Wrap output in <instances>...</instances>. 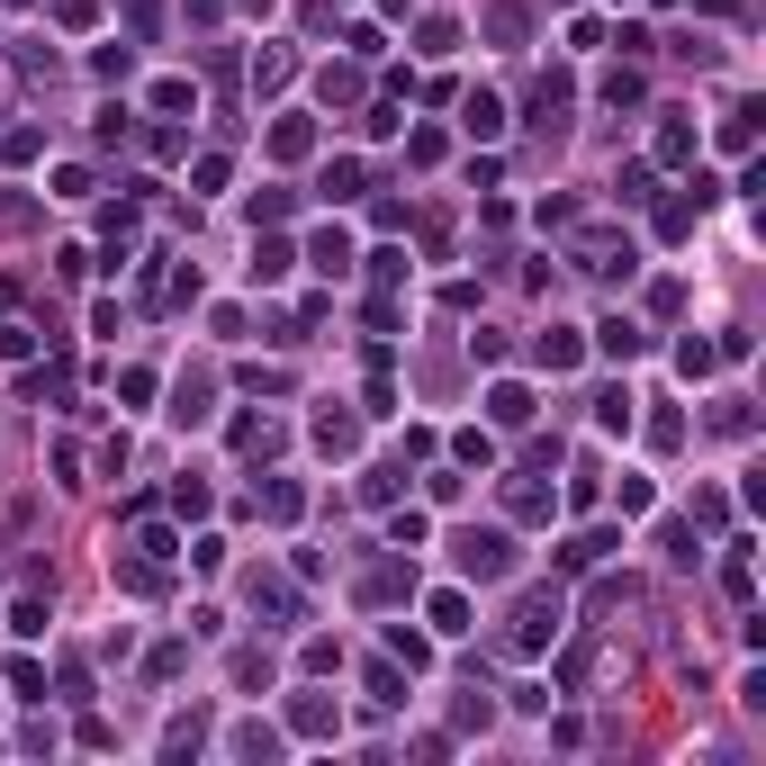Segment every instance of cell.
Here are the masks:
<instances>
[{"instance_id":"cell-33","label":"cell","mask_w":766,"mask_h":766,"mask_svg":"<svg viewBox=\"0 0 766 766\" xmlns=\"http://www.w3.org/2000/svg\"><path fill=\"white\" fill-rule=\"evenodd\" d=\"M198 739H207L198 722H172V731H163V757H198Z\"/></svg>"},{"instance_id":"cell-10","label":"cell","mask_w":766,"mask_h":766,"mask_svg":"<svg viewBox=\"0 0 766 766\" xmlns=\"http://www.w3.org/2000/svg\"><path fill=\"white\" fill-rule=\"evenodd\" d=\"M307 145H316L307 118H280V126H270V154H280V163H307Z\"/></svg>"},{"instance_id":"cell-35","label":"cell","mask_w":766,"mask_h":766,"mask_svg":"<svg viewBox=\"0 0 766 766\" xmlns=\"http://www.w3.org/2000/svg\"><path fill=\"white\" fill-rule=\"evenodd\" d=\"M91 73H100V82H126V73H135V54H126V45H100Z\"/></svg>"},{"instance_id":"cell-18","label":"cell","mask_w":766,"mask_h":766,"mask_svg":"<svg viewBox=\"0 0 766 766\" xmlns=\"http://www.w3.org/2000/svg\"><path fill=\"white\" fill-rule=\"evenodd\" d=\"M433 632H451V641L469 632V595H460V586H442V595H433Z\"/></svg>"},{"instance_id":"cell-7","label":"cell","mask_w":766,"mask_h":766,"mask_svg":"<svg viewBox=\"0 0 766 766\" xmlns=\"http://www.w3.org/2000/svg\"><path fill=\"white\" fill-rule=\"evenodd\" d=\"M487 415H497V425H532V388L497 379V388H487Z\"/></svg>"},{"instance_id":"cell-32","label":"cell","mask_w":766,"mask_h":766,"mask_svg":"<svg viewBox=\"0 0 766 766\" xmlns=\"http://www.w3.org/2000/svg\"><path fill=\"white\" fill-rule=\"evenodd\" d=\"M280 82H289V54H280V45H270V54L253 63V91H280Z\"/></svg>"},{"instance_id":"cell-1","label":"cell","mask_w":766,"mask_h":766,"mask_svg":"<svg viewBox=\"0 0 766 766\" xmlns=\"http://www.w3.org/2000/svg\"><path fill=\"white\" fill-rule=\"evenodd\" d=\"M460 578L469 586H497V578H514V532H460Z\"/></svg>"},{"instance_id":"cell-40","label":"cell","mask_w":766,"mask_h":766,"mask_svg":"<svg viewBox=\"0 0 766 766\" xmlns=\"http://www.w3.org/2000/svg\"><path fill=\"white\" fill-rule=\"evenodd\" d=\"M54 19H63V28H91V19H100V0H54Z\"/></svg>"},{"instance_id":"cell-39","label":"cell","mask_w":766,"mask_h":766,"mask_svg":"<svg viewBox=\"0 0 766 766\" xmlns=\"http://www.w3.org/2000/svg\"><path fill=\"white\" fill-rule=\"evenodd\" d=\"M235 685H270V650H244L235 658Z\"/></svg>"},{"instance_id":"cell-28","label":"cell","mask_w":766,"mask_h":766,"mask_svg":"<svg viewBox=\"0 0 766 766\" xmlns=\"http://www.w3.org/2000/svg\"><path fill=\"white\" fill-rule=\"evenodd\" d=\"M253 613H298V595L280 578H253Z\"/></svg>"},{"instance_id":"cell-19","label":"cell","mask_w":766,"mask_h":766,"mask_svg":"<svg viewBox=\"0 0 766 766\" xmlns=\"http://www.w3.org/2000/svg\"><path fill=\"white\" fill-rule=\"evenodd\" d=\"M253 280H262V289H270V280H289V244H270V235H262V244H253Z\"/></svg>"},{"instance_id":"cell-4","label":"cell","mask_w":766,"mask_h":766,"mask_svg":"<svg viewBox=\"0 0 766 766\" xmlns=\"http://www.w3.org/2000/svg\"><path fill=\"white\" fill-rule=\"evenodd\" d=\"M532 361H541V370H578V361H586L578 325H550V334H532Z\"/></svg>"},{"instance_id":"cell-36","label":"cell","mask_w":766,"mask_h":766,"mask_svg":"<svg viewBox=\"0 0 766 766\" xmlns=\"http://www.w3.org/2000/svg\"><path fill=\"white\" fill-rule=\"evenodd\" d=\"M10 632H28V641L45 632V604H37V595H19V604H10Z\"/></svg>"},{"instance_id":"cell-30","label":"cell","mask_w":766,"mask_h":766,"mask_svg":"<svg viewBox=\"0 0 766 766\" xmlns=\"http://www.w3.org/2000/svg\"><path fill=\"white\" fill-rule=\"evenodd\" d=\"M0 154H10V163H37L45 135H37V126H10V135H0Z\"/></svg>"},{"instance_id":"cell-6","label":"cell","mask_w":766,"mask_h":766,"mask_svg":"<svg viewBox=\"0 0 766 766\" xmlns=\"http://www.w3.org/2000/svg\"><path fill=\"white\" fill-rule=\"evenodd\" d=\"M505 514H514V523H550V487H532V478H505Z\"/></svg>"},{"instance_id":"cell-22","label":"cell","mask_w":766,"mask_h":766,"mask_svg":"<svg viewBox=\"0 0 766 766\" xmlns=\"http://www.w3.org/2000/svg\"><path fill=\"white\" fill-rule=\"evenodd\" d=\"M172 425H207V379H181V397H172Z\"/></svg>"},{"instance_id":"cell-41","label":"cell","mask_w":766,"mask_h":766,"mask_svg":"<svg viewBox=\"0 0 766 766\" xmlns=\"http://www.w3.org/2000/svg\"><path fill=\"white\" fill-rule=\"evenodd\" d=\"M126 19H135V37H154L163 28V0H126Z\"/></svg>"},{"instance_id":"cell-31","label":"cell","mask_w":766,"mask_h":766,"mask_svg":"<svg viewBox=\"0 0 766 766\" xmlns=\"http://www.w3.org/2000/svg\"><path fill=\"white\" fill-rule=\"evenodd\" d=\"M370 694H379V704H406V676H397V658H379V667H370Z\"/></svg>"},{"instance_id":"cell-8","label":"cell","mask_w":766,"mask_h":766,"mask_svg":"<svg viewBox=\"0 0 766 766\" xmlns=\"http://www.w3.org/2000/svg\"><path fill=\"white\" fill-rule=\"evenodd\" d=\"M289 722H298V739H334V704H325V694H298Z\"/></svg>"},{"instance_id":"cell-20","label":"cell","mask_w":766,"mask_h":766,"mask_svg":"<svg viewBox=\"0 0 766 766\" xmlns=\"http://www.w3.org/2000/svg\"><path fill=\"white\" fill-rule=\"evenodd\" d=\"M523 28H532V19L514 10V0H497V10H487V37H497V45H523Z\"/></svg>"},{"instance_id":"cell-17","label":"cell","mask_w":766,"mask_h":766,"mask_svg":"<svg viewBox=\"0 0 766 766\" xmlns=\"http://www.w3.org/2000/svg\"><path fill=\"white\" fill-rule=\"evenodd\" d=\"M460 126H469V135H505V109L478 91V100H460Z\"/></svg>"},{"instance_id":"cell-16","label":"cell","mask_w":766,"mask_h":766,"mask_svg":"<svg viewBox=\"0 0 766 766\" xmlns=\"http://www.w3.org/2000/svg\"><path fill=\"white\" fill-rule=\"evenodd\" d=\"M388 658H406V676H415V667L433 658V641H425V632H406V622H388Z\"/></svg>"},{"instance_id":"cell-13","label":"cell","mask_w":766,"mask_h":766,"mask_svg":"<svg viewBox=\"0 0 766 766\" xmlns=\"http://www.w3.org/2000/svg\"><path fill=\"white\" fill-rule=\"evenodd\" d=\"M713 361H722V343H704V334L676 343V370H685V379H713Z\"/></svg>"},{"instance_id":"cell-34","label":"cell","mask_w":766,"mask_h":766,"mask_svg":"<svg viewBox=\"0 0 766 766\" xmlns=\"http://www.w3.org/2000/svg\"><path fill=\"white\" fill-rule=\"evenodd\" d=\"M325 100H361V73H353V63H325Z\"/></svg>"},{"instance_id":"cell-42","label":"cell","mask_w":766,"mask_h":766,"mask_svg":"<svg viewBox=\"0 0 766 766\" xmlns=\"http://www.w3.org/2000/svg\"><path fill=\"white\" fill-rule=\"evenodd\" d=\"M244 10H262V19H270V10H280V0H244Z\"/></svg>"},{"instance_id":"cell-27","label":"cell","mask_w":766,"mask_h":766,"mask_svg":"<svg viewBox=\"0 0 766 766\" xmlns=\"http://www.w3.org/2000/svg\"><path fill=\"white\" fill-rule=\"evenodd\" d=\"M722 145H731V154L757 145V109H731V118H722Z\"/></svg>"},{"instance_id":"cell-37","label":"cell","mask_w":766,"mask_h":766,"mask_svg":"<svg viewBox=\"0 0 766 766\" xmlns=\"http://www.w3.org/2000/svg\"><path fill=\"white\" fill-rule=\"evenodd\" d=\"M10 685L28 694V704H45V667H37V658H19V667H10Z\"/></svg>"},{"instance_id":"cell-23","label":"cell","mask_w":766,"mask_h":766,"mask_svg":"<svg viewBox=\"0 0 766 766\" xmlns=\"http://www.w3.org/2000/svg\"><path fill=\"white\" fill-rule=\"evenodd\" d=\"M235 757H280V731H270V722H244V731H235Z\"/></svg>"},{"instance_id":"cell-9","label":"cell","mask_w":766,"mask_h":766,"mask_svg":"<svg viewBox=\"0 0 766 766\" xmlns=\"http://www.w3.org/2000/svg\"><path fill=\"white\" fill-rule=\"evenodd\" d=\"M595 343H604V353H613V361H632V353H641V343H650V334H641L632 316H604V325H595Z\"/></svg>"},{"instance_id":"cell-3","label":"cell","mask_w":766,"mask_h":766,"mask_svg":"<svg viewBox=\"0 0 766 766\" xmlns=\"http://www.w3.org/2000/svg\"><path fill=\"white\" fill-rule=\"evenodd\" d=\"M632 262H641V253H632V244H613V235H586V244H578V270H595V280H613V270L632 280Z\"/></svg>"},{"instance_id":"cell-26","label":"cell","mask_w":766,"mask_h":766,"mask_svg":"<svg viewBox=\"0 0 766 766\" xmlns=\"http://www.w3.org/2000/svg\"><path fill=\"white\" fill-rule=\"evenodd\" d=\"M613 198L641 207V198H650V163H622V172H613Z\"/></svg>"},{"instance_id":"cell-21","label":"cell","mask_w":766,"mask_h":766,"mask_svg":"<svg viewBox=\"0 0 766 766\" xmlns=\"http://www.w3.org/2000/svg\"><path fill=\"white\" fill-rule=\"evenodd\" d=\"M658 163H694V126H685V118L658 126Z\"/></svg>"},{"instance_id":"cell-14","label":"cell","mask_w":766,"mask_h":766,"mask_svg":"<svg viewBox=\"0 0 766 766\" xmlns=\"http://www.w3.org/2000/svg\"><path fill=\"white\" fill-rule=\"evenodd\" d=\"M658 550H667L676 569H694V560H704V541H694V523H658Z\"/></svg>"},{"instance_id":"cell-25","label":"cell","mask_w":766,"mask_h":766,"mask_svg":"<svg viewBox=\"0 0 766 766\" xmlns=\"http://www.w3.org/2000/svg\"><path fill=\"white\" fill-rule=\"evenodd\" d=\"M325 198H361V163H353V154L325 163Z\"/></svg>"},{"instance_id":"cell-15","label":"cell","mask_w":766,"mask_h":766,"mask_svg":"<svg viewBox=\"0 0 766 766\" xmlns=\"http://www.w3.org/2000/svg\"><path fill=\"white\" fill-rule=\"evenodd\" d=\"M235 451H253V460L280 451V425H270V415H244V425H235Z\"/></svg>"},{"instance_id":"cell-2","label":"cell","mask_w":766,"mask_h":766,"mask_svg":"<svg viewBox=\"0 0 766 766\" xmlns=\"http://www.w3.org/2000/svg\"><path fill=\"white\" fill-rule=\"evenodd\" d=\"M560 622H569V595H560V586L523 595V613H514V650H523V658H541L550 641H560Z\"/></svg>"},{"instance_id":"cell-5","label":"cell","mask_w":766,"mask_h":766,"mask_svg":"<svg viewBox=\"0 0 766 766\" xmlns=\"http://www.w3.org/2000/svg\"><path fill=\"white\" fill-rule=\"evenodd\" d=\"M307 262L325 270V280H343V270H353V235H343V226H325V235L307 244Z\"/></svg>"},{"instance_id":"cell-29","label":"cell","mask_w":766,"mask_h":766,"mask_svg":"<svg viewBox=\"0 0 766 766\" xmlns=\"http://www.w3.org/2000/svg\"><path fill=\"white\" fill-rule=\"evenodd\" d=\"M425 532H433V514H415V505H406V514H388V541H397V550H415Z\"/></svg>"},{"instance_id":"cell-24","label":"cell","mask_w":766,"mask_h":766,"mask_svg":"<svg viewBox=\"0 0 766 766\" xmlns=\"http://www.w3.org/2000/svg\"><path fill=\"white\" fill-rule=\"evenodd\" d=\"M262 514H270V523H298V487L270 478V487H262Z\"/></svg>"},{"instance_id":"cell-11","label":"cell","mask_w":766,"mask_h":766,"mask_svg":"<svg viewBox=\"0 0 766 766\" xmlns=\"http://www.w3.org/2000/svg\"><path fill=\"white\" fill-rule=\"evenodd\" d=\"M316 451H361V425H353V415H316Z\"/></svg>"},{"instance_id":"cell-38","label":"cell","mask_w":766,"mask_h":766,"mask_svg":"<svg viewBox=\"0 0 766 766\" xmlns=\"http://www.w3.org/2000/svg\"><path fill=\"white\" fill-rule=\"evenodd\" d=\"M28 353H37V334L28 325H0V361H28Z\"/></svg>"},{"instance_id":"cell-12","label":"cell","mask_w":766,"mask_h":766,"mask_svg":"<svg viewBox=\"0 0 766 766\" xmlns=\"http://www.w3.org/2000/svg\"><path fill=\"white\" fill-rule=\"evenodd\" d=\"M397 595H415V569H370L361 578V604H397Z\"/></svg>"}]
</instances>
